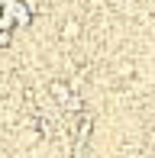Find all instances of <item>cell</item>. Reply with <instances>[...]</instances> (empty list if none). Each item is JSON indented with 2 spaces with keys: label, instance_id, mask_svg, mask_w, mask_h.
Wrapping results in <instances>:
<instances>
[{
  "label": "cell",
  "instance_id": "cell-5",
  "mask_svg": "<svg viewBox=\"0 0 155 158\" xmlns=\"http://www.w3.org/2000/svg\"><path fill=\"white\" fill-rule=\"evenodd\" d=\"M3 3H6V0H0V6H3Z\"/></svg>",
  "mask_w": 155,
  "mask_h": 158
},
{
  "label": "cell",
  "instance_id": "cell-3",
  "mask_svg": "<svg viewBox=\"0 0 155 158\" xmlns=\"http://www.w3.org/2000/svg\"><path fill=\"white\" fill-rule=\"evenodd\" d=\"M10 42H13V35L6 32V29H0V48H6V45H10Z\"/></svg>",
  "mask_w": 155,
  "mask_h": 158
},
{
  "label": "cell",
  "instance_id": "cell-1",
  "mask_svg": "<svg viewBox=\"0 0 155 158\" xmlns=\"http://www.w3.org/2000/svg\"><path fill=\"white\" fill-rule=\"evenodd\" d=\"M48 90H52L61 103H68V100H71V87H68L65 81H52V84H48Z\"/></svg>",
  "mask_w": 155,
  "mask_h": 158
},
{
  "label": "cell",
  "instance_id": "cell-2",
  "mask_svg": "<svg viewBox=\"0 0 155 158\" xmlns=\"http://www.w3.org/2000/svg\"><path fill=\"white\" fill-rule=\"evenodd\" d=\"M78 35H81V26H78L74 19H68V23L61 26V39H68V42H71V39H78Z\"/></svg>",
  "mask_w": 155,
  "mask_h": 158
},
{
  "label": "cell",
  "instance_id": "cell-4",
  "mask_svg": "<svg viewBox=\"0 0 155 158\" xmlns=\"http://www.w3.org/2000/svg\"><path fill=\"white\" fill-rule=\"evenodd\" d=\"M129 158H149V155H145V152H132Z\"/></svg>",
  "mask_w": 155,
  "mask_h": 158
}]
</instances>
